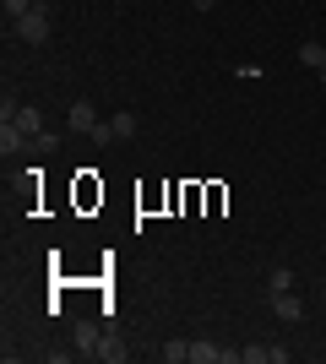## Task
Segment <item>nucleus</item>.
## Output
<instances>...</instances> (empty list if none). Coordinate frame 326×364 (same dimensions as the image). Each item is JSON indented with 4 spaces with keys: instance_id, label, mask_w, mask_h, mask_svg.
I'll return each instance as SVG.
<instances>
[{
    "instance_id": "obj_1",
    "label": "nucleus",
    "mask_w": 326,
    "mask_h": 364,
    "mask_svg": "<svg viewBox=\"0 0 326 364\" xmlns=\"http://www.w3.org/2000/svg\"><path fill=\"white\" fill-rule=\"evenodd\" d=\"M65 125H71V131H77V136L98 141V147H104V141H114V131H109V125L98 120V109L87 104V98H77V104H71V114H65Z\"/></svg>"
},
{
    "instance_id": "obj_2",
    "label": "nucleus",
    "mask_w": 326,
    "mask_h": 364,
    "mask_svg": "<svg viewBox=\"0 0 326 364\" xmlns=\"http://www.w3.org/2000/svg\"><path fill=\"white\" fill-rule=\"evenodd\" d=\"M49 28H55V16H49V6L38 0V6H33V11L22 16V22H16L11 33L22 38V44H44V38H49Z\"/></svg>"
},
{
    "instance_id": "obj_3",
    "label": "nucleus",
    "mask_w": 326,
    "mask_h": 364,
    "mask_svg": "<svg viewBox=\"0 0 326 364\" xmlns=\"http://www.w3.org/2000/svg\"><path fill=\"white\" fill-rule=\"evenodd\" d=\"M299 65H305V71H315V82L326 87V44L305 38V44H299Z\"/></svg>"
},
{
    "instance_id": "obj_4",
    "label": "nucleus",
    "mask_w": 326,
    "mask_h": 364,
    "mask_svg": "<svg viewBox=\"0 0 326 364\" xmlns=\"http://www.w3.org/2000/svg\"><path fill=\"white\" fill-rule=\"evenodd\" d=\"M239 359H245V364H288V348H266V343H250V348H239Z\"/></svg>"
},
{
    "instance_id": "obj_5",
    "label": "nucleus",
    "mask_w": 326,
    "mask_h": 364,
    "mask_svg": "<svg viewBox=\"0 0 326 364\" xmlns=\"http://www.w3.org/2000/svg\"><path fill=\"white\" fill-rule=\"evenodd\" d=\"M266 299H272V316H278V321H299V316H305V304L294 299V289H288V294H266Z\"/></svg>"
},
{
    "instance_id": "obj_6",
    "label": "nucleus",
    "mask_w": 326,
    "mask_h": 364,
    "mask_svg": "<svg viewBox=\"0 0 326 364\" xmlns=\"http://www.w3.org/2000/svg\"><path fill=\"white\" fill-rule=\"evenodd\" d=\"M98 343H104L98 326H93V321H82V326H77V353H82V359H98Z\"/></svg>"
},
{
    "instance_id": "obj_7",
    "label": "nucleus",
    "mask_w": 326,
    "mask_h": 364,
    "mask_svg": "<svg viewBox=\"0 0 326 364\" xmlns=\"http://www.w3.org/2000/svg\"><path fill=\"white\" fill-rule=\"evenodd\" d=\"M16 131H22L28 141H38V131H44V114H38V109H16Z\"/></svg>"
},
{
    "instance_id": "obj_8",
    "label": "nucleus",
    "mask_w": 326,
    "mask_h": 364,
    "mask_svg": "<svg viewBox=\"0 0 326 364\" xmlns=\"http://www.w3.org/2000/svg\"><path fill=\"white\" fill-rule=\"evenodd\" d=\"M109 131H114V141H131V136H136V114H131V109H120V114L109 120Z\"/></svg>"
},
{
    "instance_id": "obj_9",
    "label": "nucleus",
    "mask_w": 326,
    "mask_h": 364,
    "mask_svg": "<svg viewBox=\"0 0 326 364\" xmlns=\"http://www.w3.org/2000/svg\"><path fill=\"white\" fill-rule=\"evenodd\" d=\"M190 364H223V348L217 343H190Z\"/></svg>"
},
{
    "instance_id": "obj_10",
    "label": "nucleus",
    "mask_w": 326,
    "mask_h": 364,
    "mask_svg": "<svg viewBox=\"0 0 326 364\" xmlns=\"http://www.w3.org/2000/svg\"><path fill=\"white\" fill-rule=\"evenodd\" d=\"M22 141H28V136L16 131V120H6V125H0V152H6V158H11V152L22 147Z\"/></svg>"
},
{
    "instance_id": "obj_11",
    "label": "nucleus",
    "mask_w": 326,
    "mask_h": 364,
    "mask_svg": "<svg viewBox=\"0 0 326 364\" xmlns=\"http://www.w3.org/2000/svg\"><path fill=\"white\" fill-rule=\"evenodd\" d=\"M294 289V272L288 267H272V277H266V294H288Z\"/></svg>"
},
{
    "instance_id": "obj_12",
    "label": "nucleus",
    "mask_w": 326,
    "mask_h": 364,
    "mask_svg": "<svg viewBox=\"0 0 326 364\" xmlns=\"http://www.w3.org/2000/svg\"><path fill=\"white\" fill-rule=\"evenodd\" d=\"M98 359H104V364H120L125 359V343H120V337H104V343H98Z\"/></svg>"
},
{
    "instance_id": "obj_13",
    "label": "nucleus",
    "mask_w": 326,
    "mask_h": 364,
    "mask_svg": "<svg viewBox=\"0 0 326 364\" xmlns=\"http://www.w3.org/2000/svg\"><path fill=\"white\" fill-rule=\"evenodd\" d=\"M185 359H190V343H185V337L163 343V364H185Z\"/></svg>"
},
{
    "instance_id": "obj_14",
    "label": "nucleus",
    "mask_w": 326,
    "mask_h": 364,
    "mask_svg": "<svg viewBox=\"0 0 326 364\" xmlns=\"http://www.w3.org/2000/svg\"><path fill=\"white\" fill-rule=\"evenodd\" d=\"M33 6H38V0H6V28H16V22L33 11Z\"/></svg>"
},
{
    "instance_id": "obj_15",
    "label": "nucleus",
    "mask_w": 326,
    "mask_h": 364,
    "mask_svg": "<svg viewBox=\"0 0 326 364\" xmlns=\"http://www.w3.org/2000/svg\"><path fill=\"white\" fill-rule=\"evenodd\" d=\"M190 6H196V11H212V6H217V0H190Z\"/></svg>"
}]
</instances>
